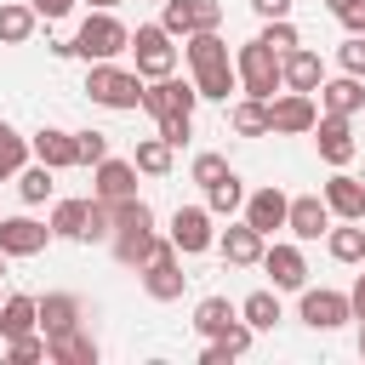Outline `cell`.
Instances as JSON below:
<instances>
[{
  "label": "cell",
  "instance_id": "obj_1",
  "mask_svg": "<svg viewBox=\"0 0 365 365\" xmlns=\"http://www.w3.org/2000/svg\"><path fill=\"white\" fill-rule=\"evenodd\" d=\"M182 57L194 68V91L205 103H228V91H240V74H234V57H228V40L217 29H200V34H182Z\"/></svg>",
  "mask_w": 365,
  "mask_h": 365
},
{
  "label": "cell",
  "instance_id": "obj_2",
  "mask_svg": "<svg viewBox=\"0 0 365 365\" xmlns=\"http://www.w3.org/2000/svg\"><path fill=\"white\" fill-rule=\"evenodd\" d=\"M120 51H131V29H125L114 11H91V17L74 29V57H86V63H114Z\"/></svg>",
  "mask_w": 365,
  "mask_h": 365
},
{
  "label": "cell",
  "instance_id": "obj_3",
  "mask_svg": "<svg viewBox=\"0 0 365 365\" xmlns=\"http://www.w3.org/2000/svg\"><path fill=\"white\" fill-rule=\"evenodd\" d=\"M234 74H240V91L245 97H274V91H285V80H279V51H268L262 40H245L240 51H234Z\"/></svg>",
  "mask_w": 365,
  "mask_h": 365
},
{
  "label": "cell",
  "instance_id": "obj_4",
  "mask_svg": "<svg viewBox=\"0 0 365 365\" xmlns=\"http://www.w3.org/2000/svg\"><path fill=\"white\" fill-rule=\"evenodd\" d=\"M86 97H91L97 108H137V103H143V74H137V68H120V63H91Z\"/></svg>",
  "mask_w": 365,
  "mask_h": 365
},
{
  "label": "cell",
  "instance_id": "obj_5",
  "mask_svg": "<svg viewBox=\"0 0 365 365\" xmlns=\"http://www.w3.org/2000/svg\"><path fill=\"white\" fill-rule=\"evenodd\" d=\"M160 29L171 40L200 34V29H222V0H160Z\"/></svg>",
  "mask_w": 365,
  "mask_h": 365
},
{
  "label": "cell",
  "instance_id": "obj_6",
  "mask_svg": "<svg viewBox=\"0 0 365 365\" xmlns=\"http://www.w3.org/2000/svg\"><path fill=\"white\" fill-rule=\"evenodd\" d=\"M131 57H137V74L143 80H160V74H177V46L160 23H143L131 34Z\"/></svg>",
  "mask_w": 365,
  "mask_h": 365
},
{
  "label": "cell",
  "instance_id": "obj_7",
  "mask_svg": "<svg viewBox=\"0 0 365 365\" xmlns=\"http://www.w3.org/2000/svg\"><path fill=\"white\" fill-rule=\"evenodd\" d=\"M314 120H319L314 91H279V97H268V131L302 137V131H314Z\"/></svg>",
  "mask_w": 365,
  "mask_h": 365
},
{
  "label": "cell",
  "instance_id": "obj_8",
  "mask_svg": "<svg viewBox=\"0 0 365 365\" xmlns=\"http://www.w3.org/2000/svg\"><path fill=\"white\" fill-rule=\"evenodd\" d=\"M194 103H200L194 80L160 74V80H143V103H137V108H148V114L160 120V114H194Z\"/></svg>",
  "mask_w": 365,
  "mask_h": 365
},
{
  "label": "cell",
  "instance_id": "obj_9",
  "mask_svg": "<svg viewBox=\"0 0 365 365\" xmlns=\"http://www.w3.org/2000/svg\"><path fill=\"white\" fill-rule=\"evenodd\" d=\"M182 285H188V274H182V262H177V245L165 240V245L143 262V291H148L154 302H177Z\"/></svg>",
  "mask_w": 365,
  "mask_h": 365
},
{
  "label": "cell",
  "instance_id": "obj_10",
  "mask_svg": "<svg viewBox=\"0 0 365 365\" xmlns=\"http://www.w3.org/2000/svg\"><path fill=\"white\" fill-rule=\"evenodd\" d=\"M182 257H200V251H211L217 245V234H211V211L205 205H177L171 211V234H165Z\"/></svg>",
  "mask_w": 365,
  "mask_h": 365
},
{
  "label": "cell",
  "instance_id": "obj_11",
  "mask_svg": "<svg viewBox=\"0 0 365 365\" xmlns=\"http://www.w3.org/2000/svg\"><path fill=\"white\" fill-rule=\"evenodd\" d=\"M302 325H314V331H336V325H348L354 319V308H348V291H331V285H302Z\"/></svg>",
  "mask_w": 365,
  "mask_h": 365
},
{
  "label": "cell",
  "instance_id": "obj_12",
  "mask_svg": "<svg viewBox=\"0 0 365 365\" xmlns=\"http://www.w3.org/2000/svg\"><path fill=\"white\" fill-rule=\"evenodd\" d=\"M80 319H86V308H80V297H74V291H46V297H34V325H40L46 336L74 331Z\"/></svg>",
  "mask_w": 365,
  "mask_h": 365
},
{
  "label": "cell",
  "instance_id": "obj_13",
  "mask_svg": "<svg viewBox=\"0 0 365 365\" xmlns=\"http://www.w3.org/2000/svg\"><path fill=\"white\" fill-rule=\"evenodd\" d=\"M51 245V222L34 217H0V251L6 257H40Z\"/></svg>",
  "mask_w": 365,
  "mask_h": 365
},
{
  "label": "cell",
  "instance_id": "obj_14",
  "mask_svg": "<svg viewBox=\"0 0 365 365\" xmlns=\"http://www.w3.org/2000/svg\"><path fill=\"white\" fill-rule=\"evenodd\" d=\"M314 143H319L325 165H348L354 160V125H348V114H319L314 120Z\"/></svg>",
  "mask_w": 365,
  "mask_h": 365
},
{
  "label": "cell",
  "instance_id": "obj_15",
  "mask_svg": "<svg viewBox=\"0 0 365 365\" xmlns=\"http://www.w3.org/2000/svg\"><path fill=\"white\" fill-rule=\"evenodd\" d=\"M262 268L274 274V291H302V285H308V262H302V251L285 245V240L262 245Z\"/></svg>",
  "mask_w": 365,
  "mask_h": 365
},
{
  "label": "cell",
  "instance_id": "obj_16",
  "mask_svg": "<svg viewBox=\"0 0 365 365\" xmlns=\"http://www.w3.org/2000/svg\"><path fill=\"white\" fill-rule=\"evenodd\" d=\"M279 80H285V91H319V80H325V63H319V51H308V46H291V51L279 57Z\"/></svg>",
  "mask_w": 365,
  "mask_h": 365
},
{
  "label": "cell",
  "instance_id": "obj_17",
  "mask_svg": "<svg viewBox=\"0 0 365 365\" xmlns=\"http://www.w3.org/2000/svg\"><path fill=\"white\" fill-rule=\"evenodd\" d=\"M91 194L97 200H125V194H137V165L131 160H97L91 165Z\"/></svg>",
  "mask_w": 365,
  "mask_h": 365
},
{
  "label": "cell",
  "instance_id": "obj_18",
  "mask_svg": "<svg viewBox=\"0 0 365 365\" xmlns=\"http://www.w3.org/2000/svg\"><path fill=\"white\" fill-rule=\"evenodd\" d=\"M285 205H291V200H285V194H279V188L268 182V188L245 194V205H240V211H245V222H251V228H257V234L268 240L274 228H285Z\"/></svg>",
  "mask_w": 365,
  "mask_h": 365
},
{
  "label": "cell",
  "instance_id": "obj_19",
  "mask_svg": "<svg viewBox=\"0 0 365 365\" xmlns=\"http://www.w3.org/2000/svg\"><path fill=\"white\" fill-rule=\"evenodd\" d=\"M285 228H291L297 240H319V234L331 228V205H325L319 194H297V200L285 205Z\"/></svg>",
  "mask_w": 365,
  "mask_h": 365
},
{
  "label": "cell",
  "instance_id": "obj_20",
  "mask_svg": "<svg viewBox=\"0 0 365 365\" xmlns=\"http://www.w3.org/2000/svg\"><path fill=\"white\" fill-rule=\"evenodd\" d=\"M365 108V80L354 74H336V80H319V114H359Z\"/></svg>",
  "mask_w": 365,
  "mask_h": 365
},
{
  "label": "cell",
  "instance_id": "obj_21",
  "mask_svg": "<svg viewBox=\"0 0 365 365\" xmlns=\"http://www.w3.org/2000/svg\"><path fill=\"white\" fill-rule=\"evenodd\" d=\"M29 154H34L40 165H51V171H68V165H74V131L40 125V131L29 137Z\"/></svg>",
  "mask_w": 365,
  "mask_h": 365
},
{
  "label": "cell",
  "instance_id": "obj_22",
  "mask_svg": "<svg viewBox=\"0 0 365 365\" xmlns=\"http://www.w3.org/2000/svg\"><path fill=\"white\" fill-rule=\"evenodd\" d=\"M108 245H114V257H120L125 268H143L165 240H160V234H154V222H148V228H114V234H108Z\"/></svg>",
  "mask_w": 365,
  "mask_h": 365
},
{
  "label": "cell",
  "instance_id": "obj_23",
  "mask_svg": "<svg viewBox=\"0 0 365 365\" xmlns=\"http://www.w3.org/2000/svg\"><path fill=\"white\" fill-rule=\"evenodd\" d=\"M217 245H222V262L251 268V262H262V245H268V240H262L251 222H234V228H222V240H217Z\"/></svg>",
  "mask_w": 365,
  "mask_h": 365
},
{
  "label": "cell",
  "instance_id": "obj_24",
  "mask_svg": "<svg viewBox=\"0 0 365 365\" xmlns=\"http://www.w3.org/2000/svg\"><path fill=\"white\" fill-rule=\"evenodd\" d=\"M97 354H103V348H97L80 325L63 331V336H46V359H51V365H97Z\"/></svg>",
  "mask_w": 365,
  "mask_h": 365
},
{
  "label": "cell",
  "instance_id": "obj_25",
  "mask_svg": "<svg viewBox=\"0 0 365 365\" xmlns=\"http://www.w3.org/2000/svg\"><path fill=\"white\" fill-rule=\"evenodd\" d=\"M325 205H331V217H359L365 211V182L359 177H348L342 165H336V177L325 182V194H319Z\"/></svg>",
  "mask_w": 365,
  "mask_h": 365
},
{
  "label": "cell",
  "instance_id": "obj_26",
  "mask_svg": "<svg viewBox=\"0 0 365 365\" xmlns=\"http://www.w3.org/2000/svg\"><path fill=\"white\" fill-rule=\"evenodd\" d=\"M251 336H257V331H251L245 319H234L222 336H205V348H200V365H228V359H240V354L251 348Z\"/></svg>",
  "mask_w": 365,
  "mask_h": 365
},
{
  "label": "cell",
  "instance_id": "obj_27",
  "mask_svg": "<svg viewBox=\"0 0 365 365\" xmlns=\"http://www.w3.org/2000/svg\"><path fill=\"white\" fill-rule=\"evenodd\" d=\"M325 251L336 262H365V222L359 217H342V228H325Z\"/></svg>",
  "mask_w": 365,
  "mask_h": 365
},
{
  "label": "cell",
  "instance_id": "obj_28",
  "mask_svg": "<svg viewBox=\"0 0 365 365\" xmlns=\"http://www.w3.org/2000/svg\"><path fill=\"white\" fill-rule=\"evenodd\" d=\"M234 319H240V308H234L228 297H200V302H194V331H200V336H222Z\"/></svg>",
  "mask_w": 365,
  "mask_h": 365
},
{
  "label": "cell",
  "instance_id": "obj_29",
  "mask_svg": "<svg viewBox=\"0 0 365 365\" xmlns=\"http://www.w3.org/2000/svg\"><path fill=\"white\" fill-rule=\"evenodd\" d=\"M34 23H40L34 6H23V0H0V46H23V40L34 34Z\"/></svg>",
  "mask_w": 365,
  "mask_h": 365
},
{
  "label": "cell",
  "instance_id": "obj_30",
  "mask_svg": "<svg viewBox=\"0 0 365 365\" xmlns=\"http://www.w3.org/2000/svg\"><path fill=\"white\" fill-rule=\"evenodd\" d=\"M228 125H234L240 137H274V131H268V103H262V97H240V103L228 108Z\"/></svg>",
  "mask_w": 365,
  "mask_h": 365
},
{
  "label": "cell",
  "instance_id": "obj_31",
  "mask_svg": "<svg viewBox=\"0 0 365 365\" xmlns=\"http://www.w3.org/2000/svg\"><path fill=\"white\" fill-rule=\"evenodd\" d=\"M240 319H245L251 331H274V325H279V291H251V297L240 302Z\"/></svg>",
  "mask_w": 365,
  "mask_h": 365
},
{
  "label": "cell",
  "instance_id": "obj_32",
  "mask_svg": "<svg viewBox=\"0 0 365 365\" xmlns=\"http://www.w3.org/2000/svg\"><path fill=\"white\" fill-rule=\"evenodd\" d=\"M51 177H57V171H51V165H40V160H34V165H23V171H17V194H23V205H46V200H51V188H57Z\"/></svg>",
  "mask_w": 365,
  "mask_h": 365
},
{
  "label": "cell",
  "instance_id": "obj_33",
  "mask_svg": "<svg viewBox=\"0 0 365 365\" xmlns=\"http://www.w3.org/2000/svg\"><path fill=\"white\" fill-rule=\"evenodd\" d=\"M240 205H245V188H240V177H234V171H228V177H217V182L205 188V211H211V217H234Z\"/></svg>",
  "mask_w": 365,
  "mask_h": 365
},
{
  "label": "cell",
  "instance_id": "obj_34",
  "mask_svg": "<svg viewBox=\"0 0 365 365\" xmlns=\"http://www.w3.org/2000/svg\"><path fill=\"white\" fill-rule=\"evenodd\" d=\"M51 240H86V200H57L51 205Z\"/></svg>",
  "mask_w": 365,
  "mask_h": 365
},
{
  "label": "cell",
  "instance_id": "obj_35",
  "mask_svg": "<svg viewBox=\"0 0 365 365\" xmlns=\"http://www.w3.org/2000/svg\"><path fill=\"white\" fill-rule=\"evenodd\" d=\"M23 165H29V137H17V131L0 120V182H11Z\"/></svg>",
  "mask_w": 365,
  "mask_h": 365
},
{
  "label": "cell",
  "instance_id": "obj_36",
  "mask_svg": "<svg viewBox=\"0 0 365 365\" xmlns=\"http://www.w3.org/2000/svg\"><path fill=\"white\" fill-rule=\"evenodd\" d=\"M131 165L148 171V177H165V171H171V143H165V137H143L137 154H131Z\"/></svg>",
  "mask_w": 365,
  "mask_h": 365
},
{
  "label": "cell",
  "instance_id": "obj_37",
  "mask_svg": "<svg viewBox=\"0 0 365 365\" xmlns=\"http://www.w3.org/2000/svg\"><path fill=\"white\" fill-rule=\"evenodd\" d=\"M23 331H34V297H6V308H0V336H23Z\"/></svg>",
  "mask_w": 365,
  "mask_h": 365
},
{
  "label": "cell",
  "instance_id": "obj_38",
  "mask_svg": "<svg viewBox=\"0 0 365 365\" xmlns=\"http://www.w3.org/2000/svg\"><path fill=\"white\" fill-rule=\"evenodd\" d=\"M257 40H262L268 51H279V57H285L291 46H302V34H297L291 17H262V34H257Z\"/></svg>",
  "mask_w": 365,
  "mask_h": 365
},
{
  "label": "cell",
  "instance_id": "obj_39",
  "mask_svg": "<svg viewBox=\"0 0 365 365\" xmlns=\"http://www.w3.org/2000/svg\"><path fill=\"white\" fill-rule=\"evenodd\" d=\"M6 359H11V365H34V359H46V331L6 336Z\"/></svg>",
  "mask_w": 365,
  "mask_h": 365
},
{
  "label": "cell",
  "instance_id": "obj_40",
  "mask_svg": "<svg viewBox=\"0 0 365 365\" xmlns=\"http://www.w3.org/2000/svg\"><path fill=\"white\" fill-rule=\"evenodd\" d=\"M108 160V137L103 131H74V165H97Z\"/></svg>",
  "mask_w": 365,
  "mask_h": 365
},
{
  "label": "cell",
  "instance_id": "obj_41",
  "mask_svg": "<svg viewBox=\"0 0 365 365\" xmlns=\"http://www.w3.org/2000/svg\"><path fill=\"white\" fill-rule=\"evenodd\" d=\"M336 63H342V74L365 80V34H348V40H342V51H336Z\"/></svg>",
  "mask_w": 365,
  "mask_h": 365
},
{
  "label": "cell",
  "instance_id": "obj_42",
  "mask_svg": "<svg viewBox=\"0 0 365 365\" xmlns=\"http://www.w3.org/2000/svg\"><path fill=\"white\" fill-rule=\"evenodd\" d=\"M160 137H165L171 148H182V143L194 137V114H160Z\"/></svg>",
  "mask_w": 365,
  "mask_h": 365
},
{
  "label": "cell",
  "instance_id": "obj_43",
  "mask_svg": "<svg viewBox=\"0 0 365 365\" xmlns=\"http://www.w3.org/2000/svg\"><path fill=\"white\" fill-rule=\"evenodd\" d=\"M217 177H228V160H222V154H194V182L211 188Z\"/></svg>",
  "mask_w": 365,
  "mask_h": 365
},
{
  "label": "cell",
  "instance_id": "obj_44",
  "mask_svg": "<svg viewBox=\"0 0 365 365\" xmlns=\"http://www.w3.org/2000/svg\"><path fill=\"white\" fill-rule=\"evenodd\" d=\"M336 23H342L348 34H365V0H348V6L336 11Z\"/></svg>",
  "mask_w": 365,
  "mask_h": 365
},
{
  "label": "cell",
  "instance_id": "obj_45",
  "mask_svg": "<svg viewBox=\"0 0 365 365\" xmlns=\"http://www.w3.org/2000/svg\"><path fill=\"white\" fill-rule=\"evenodd\" d=\"M29 6H34L46 23H57V17H68V11H74V0H29Z\"/></svg>",
  "mask_w": 365,
  "mask_h": 365
},
{
  "label": "cell",
  "instance_id": "obj_46",
  "mask_svg": "<svg viewBox=\"0 0 365 365\" xmlns=\"http://www.w3.org/2000/svg\"><path fill=\"white\" fill-rule=\"evenodd\" d=\"M257 17H291V0H251Z\"/></svg>",
  "mask_w": 365,
  "mask_h": 365
},
{
  "label": "cell",
  "instance_id": "obj_47",
  "mask_svg": "<svg viewBox=\"0 0 365 365\" xmlns=\"http://www.w3.org/2000/svg\"><path fill=\"white\" fill-rule=\"evenodd\" d=\"M348 308H354V319H365V274L354 279V291H348Z\"/></svg>",
  "mask_w": 365,
  "mask_h": 365
},
{
  "label": "cell",
  "instance_id": "obj_48",
  "mask_svg": "<svg viewBox=\"0 0 365 365\" xmlns=\"http://www.w3.org/2000/svg\"><path fill=\"white\" fill-rule=\"evenodd\" d=\"M114 6H120V0H91V11H114Z\"/></svg>",
  "mask_w": 365,
  "mask_h": 365
},
{
  "label": "cell",
  "instance_id": "obj_49",
  "mask_svg": "<svg viewBox=\"0 0 365 365\" xmlns=\"http://www.w3.org/2000/svg\"><path fill=\"white\" fill-rule=\"evenodd\" d=\"M325 6H331V17H336V11H342V6H348V0H325Z\"/></svg>",
  "mask_w": 365,
  "mask_h": 365
},
{
  "label": "cell",
  "instance_id": "obj_50",
  "mask_svg": "<svg viewBox=\"0 0 365 365\" xmlns=\"http://www.w3.org/2000/svg\"><path fill=\"white\" fill-rule=\"evenodd\" d=\"M6 262H11V257H6V251H0V279H6Z\"/></svg>",
  "mask_w": 365,
  "mask_h": 365
},
{
  "label": "cell",
  "instance_id": "obj_51",
  "mask_svg": "<svg viewBox=\"0 0 365 365\" xmlns=\"http://www.w3.org/2000/svg\"><path fill=\"white\" fill-rule=\"evenodd\" d=\"M359 325H365V319H359ZM359 354H365V331H359Z\"/></svg>",
  "mask_w": 365,
  "mask_h": 365
},
{
  "label": "cell",
  "instance_id": "obj_52",
  "mask_svg": "<svg viewBox=\"0 0 365 365\" xmlns=\"http://www.w3.org/2000/svg\"><path fill=\"white\" fill-rule=\"evenodd\" d=\"M359 222H365V211H359Z\"/></svg>",
  "mask_w": 365,
  "mask_h": 365
}]
</instances>
